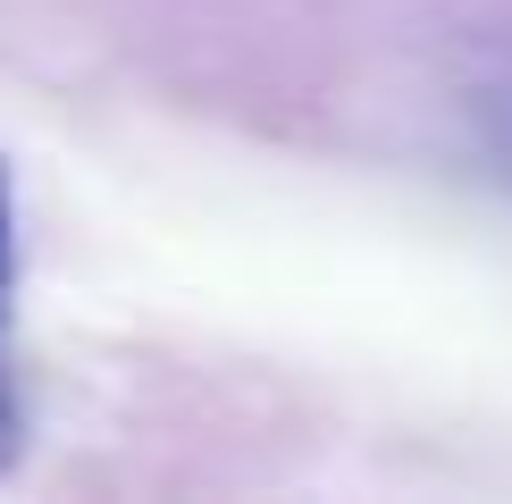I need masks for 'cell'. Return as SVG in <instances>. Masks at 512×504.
<instances>
[{
	"mask_svg": "<svg viewBox=\"0 0 512 504\" xmlns=\"http://www.w3.org/2000/svg\"><path fill=\"white\" fill-rule=\"evenodd\" d=\"M9 278H17V236H9V168H0V454L17 437V395H9Z\"/></svg>",
	"mask_w": 512,
	"mask_h": 504,
	"instance_id": "6da1fadb",
	"label": "cell"
}]
</instances>
